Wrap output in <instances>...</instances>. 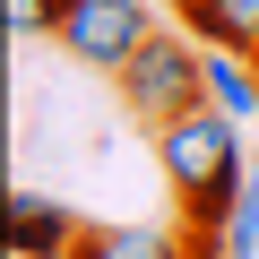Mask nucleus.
<instances>
[{"label": "nucleus", "mask_w": 259, "mask_h": 259, "mask_svg": "<svg viewBox=\"0 0 259 259\" xmlns=\"http://www.w3.org/2000/svg\"><path fill=\"white\" fill-rule=\"evenodd\" d=\"M156 26H164V9H156V0H69L52 44H61L69 61H87V69L121 78V69H130V52H139Z\"/></svg>", "instance_id": "nucleus-3"}, {"label": "nucleus", "mask_w": 259, "mask_h": 259, "mask_svg": "<svg viewBox=\"0 0 259 259\" xmlns=\"http://www.w3.org/2000/svg\"><path fill=\"white\" fill-rule=\"evenodd\" d=\"M225 250L233 259H259V156H250V182H242V199L225 216Z\"/></svg>", "instance_id": "nucleus-8"}, {"label": "nucleus", "mask_w": 259, "mask_h": 259, "mask_svg": "<svg viewBox=\"0 0 259 259\" xmlns=\"http://www.w3.org/2000/svg\"><path fill=\"white\" fill-rule=\"evenodd\" d=\"M61 259H78V250H61Z\"/></svg>", "instance_id": "nucleus-11"}, {"label": "nucleus", "mask_w": 259, "mask_h": 259, "mask_svg": "<svg viewBox=\"0 0 259 259\" xmlns=\"http://www.w3.org/2000/svg\"><path fill=\"white\" fill-rule=\"evenodd\" d=\"M156 164H164V182L182 199V225H225L242 182H250L242 173V121L225 104H199V112L164 121L156 130Z\"/></svg>", "instance_id": "nucleus-1"}, {"label": "nucleus", "mask_w": 259, "mask_h": 259, "mask_svg": "<svg viewBox=\"0 0 259 259\" xmlns=\"http://www.w3.org/2000/svg\"><path fill=\"white\" fill-rule=\"evenodd\" d=\"M78 216L61 207V199H44V190H9V259H61V250H78Z\"/></svg>", "instance_id": "nucleus-4"}, {"label": "nucleus", "mask_w": 259, "mask_h": 259, "mask_svg": "<svg viewBox=\"0 0 259 259\" xmlns=\"http://www.w3.org/2000/svg\"><path fill=\"white\" fill-rule=\"evenodd\" d=\"M156 9H173V18H182V0H156Z\"/></svg>", "instance_id": "nucleus-10"}, {"label": "nucleus", "mask_w": 259, "mask_h": 259, "mask_svg": "<svg viewBox=\"0 0 259 259\" xmlns=\"http://www.w3.org/2000/svg\"><path fill=\"white\" fill-rule=\"evenodd\" d=\"M182 26L216 52H259V0H182Z\"/></svg>", "instance_id": "nucleus-5"}, {"label": "nucleus", "mask_w": 259, "mask_h": 259, "mask_svg": "<svg viewBox=\"0 0 259 259\" xmlns=\"http://www.w3.org/2000/svg\"><path fill=\"white\" fill-rule=\"evenodd\" d=\"M250 61H259V52H250Z\"/></svg>", "instance_id": "nucleus-12"}, {"label": "nucleus", "mask_w": 259, "mask_h": 259, "mask_svg": "<svg viewBox=\"0 0 259 259\" xmlns=\"http://www.w3.org/2000/svg\"><path fill=\"white\" fill-rule=\"evenodd\" d=\"M112 95H121V112L156 139L164 121H182V112H199V104H207V44H199L182 18H173V26H156L139 52H130V69L112 78Z\"/></svg>", "instance_id": "nucleus-2"}, {"label": "nucleus", "mask_w": 259, "mask_h": 259, "mask_svg": "<svg viewBox=\"0 0 259 259\" xmlns=\"http://www.w3.org/2000/svg\"><path fill=\"white\" fill-rule=\"evenodd\" d=\"M61 9H69V0H9V35L18 44H44V35H61Z\"/></svg>", "instance_id": "nucleus-9"}, {"label": "nucleus", "mask_w": 259, "mask_h": 259, "mask_svg": "<svg viewBox=\"0 0 259 259\" xmlns=\"http://www.w3.org/2000/svg\"><path fill=\"white\" fill-rule=\"evenodd\" d=\"M78 259H182V242L164 225H87Z\"/></svg>", "instance_id": "nucleus-6"}, {"label": "nucleus", "mask_w": 259, "mask_h": 259, "mask_svg": "<svg viewBox=\"0 0 259 259\" xmlns=\"http://www.w3.org/2000/svg\"><path fill=\"white\" fill-rule=\"evenodd\" d=\"M207 104H225L233 121H259V61L207 44Z\"/></svg>", "instance_id": "nucleus-7"}]
</instances>
